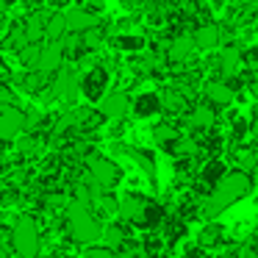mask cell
<instances>
[{
  "mask_svg": "<svg viewBox=\"0 0 258 258\" xmlns=\"http://www.w3.org/2000/svg\"><path fill=\"white\" fill-rule=\"evenodd\" d=\"M252 186H255L252 175L241 172V169H230V172L211 189L208 200L203 203V214H206V219H217L225 208H230L233 203L244 200V197L252 191Z\"/></svg>",
  "mask_w": 258,
  "mask_h": 258,
  "instance_id": "6da1fadb",
  "label": "cell"
},
{
  "mask_svg": "<svg viewBox=\"0 0 258 258\" xmlns=\"http://www.w3.org/2000/svg\"><path fill=\"white\" fill-rule=\"evenodd\" d=\"M64 228H67V236L75 241V244L95 247L97 241H103L106 225L95 217V208L92 206L78 203V200H70V206L64 208Z\"/></svg>",
  "mask_w": 258,
  "mask_h": 258,
  "instance_id": "7a4b0ae2",
  "label": "cell"
},
{
  "mask_svg": "<svg viewBox=\"0 0 258 258\" xmlns=\"http://www.w3.org/2000/svg\"><path fill=\"white\" fill-rule=\"evenodd\" d=\"M12 250L17 258H39L42 252V230L31 214H20L12 225Z\"/></svg>",
  "mask_w": 258,
  "mask_h": 258,
  "instance_id": "3957f363",
  "label": "cell"
},
{
  "mask_svg": "<svg viewBox=\"0 0 258 258\" xmlns=\"http://www.w3.org/2000/svg\"><path fill=\"white\" fill-rule=\"evenodd\" d=\"M122 180V169H119L117 161L106 156H97V153H89L86 156V183L97 191H108Z\"/></svg>",
  "mask_w": 258,
  "mask_h": 258,
  "instance_id": "277c9868",
  "label": "cell"
},
{
  "mask_svg": "<svg viewBox=\"0 0 258 258\" xmlns=\"http://www.w3.org/2000/svg\"><path fill=\"white\" fill-rule=\"evenodd\" d=\"M78 81H81L78 70L70 67V64H64V67L53 75V81H50V86H47V89H50V95L56 97V100L73 103L75 97H78Z\"/></svg>",
  "mask_w": 258,
  "mask_h": 258,
  "instance_id": "5b68a950",
  "label": "cell"
},
{
  "mask_svg": "<svg viewBox=\"0 0 258 258\" xmlns=\"http://www.w3.org/2000/svg\"><path fill=\"white\" fill-rule=\"evenodd\" d=\"M28 128V117L20 106H0V142L20 139V134Z\"/></svg>",
  "mask_w": 258,
  "mask_h": 258,
  "instance_id": "8992f818",
  "label": "cell"
},
{
  "mask_svg": "<svg viewBox=\"0 0 258 258\" xmlns=\"http://www.w3.org/2000/svg\"><path fill=\"white\" fill-rule=\"evenodd\" d=\"M97 111H100L103 119H125L131 111H134V97L128 92L117 89V92H108L100 103H97Z\"/></svg>",
  "mask_w": 258,
  "mask_h": 258,
  "instance_id": "52a82bcc",
  "label": "cell"
},
{
  "mask_svg": "<svg viewBox=\"0 0 258 258\" xmlns=\"http://www.w3.org/2000/svg\"><path fill=\"white\" fill-rule=\"evenodd\" d=\"M64 17H67L70 34H86V31L100 28V14L86 9V6H70L67 12H64Z\"/></svg>",
  "mask_w": 258,
  "mask_h": 258,
  "instance_id": "ba28073f",
  "label": "cell"
},
{
  "mask_svg": "<svg viewBox=\"0 0 258 258\" xmlns=\"http://www.w3.org/2000/svg\"><path fill=\"white\" fill-rule=\"evenodd\" d=\"M195 50H197V45H195V36L191 34H175L172 39L164 45V56L172 64H189L191 56H195Z\"/></svg>",
  "mask_w": 258,
  "mask_h": 258,
  "instance_id": "9c48e42d",
  "label": "cell"
},
{
  "mask_svg": "<svg viewBox=\"0 0 258 258\" xmlns=\"http://www.w3.org/2000/svg\"><path fill=\"white\" fill-rule=\"evenodd\" d=\"M64 64H67V50H64L61 42H45L42 45V61L36 73H42L45 78H53Z\"/></svg>",
  "mask_w": 258,
  "mask_h": 258,
  "instance_id": "30bf717a",
  "label": "cell"
},
{
  "mask_svg": "<svg viewBox=\"0 0 258 258\" xmlns=\"http://www.w3.org/2000/svg\"><path fill=\"white\" fill-rule=\"evenodd\" d=\"M147 197H139V195H125L119 200V208H117V217L122 222H134V225H142L145 222V214H147Z\"/></svg>",
  "mask_w": 258,
  "mask_h": 258,
  "instance_id": "8fae6325",
  "label": "cell"
},
{
  "mask_svg": "<svg viewBox=\"0 0 258 258\" xmlns=\"http://www.w3.org/2000/svg\"><path fill=\"white\" fill-rule=\"evenodd\" d=\"M81 81H84L81 89H84V95H86V100H89V103H100L103 97H106V95H103V92H106V84H108L106 67H92Z\"/></svg>",
  "mask_w": 258,
  "mask_h": 258,
  "instance_id": "7c38bea8",
  "label": "cell"
},
{
  "mask_svg": "<svg viewBox=\"0 0 258 258\" xmlns=\"http://www.w3.org/2000/svg\"><path fill=\"white\" fill-rule=\"evenodd\" d=\"M203 95H206V100L217 108H228V106H233V100H236V89L230 84H225V81H206V84H203Z\"/></svg>",
  "mask_w": 258,
  "mask_h": 258,
  "instance_id": "4fadbf2b",
  "label": "cell"
},
{
  "mask_svg": "<svg viewBox=\"0 0 258 258\" xmlns=\"http://www.w3.org/2000/svg\"><path fill=\"white\" fill-rule=\"evenodd\" d=\"M186 122L195 131H211L214 125H217V106H211L208 100L195 103V106L189 108V114H186Z\"/></svg>",
  "mask_w": 258,
  "mask_h": 258,
  "instance_id": "5bb4252c",
  "label": "cell"
},
{
  "mask_svg": "<svg viewBox=\"0 0 258 258\" xmlns=\"http://www.w3.org/2000/svg\"><path fill=\"white\" fill-rule=\"evenodd\" d=\"M191 36H195L197 50H214V47H219V42H222V25L214 23V20H206V23H200L191 31Z\"/></svg>",
  "mask_w": 258,
  "mask_h": 258,
  "instance_id": "9a60e30c",
  "label": "cell"
},
{
  "mask_svg": "<svg viewBox=\"0 0 258 258\" xmlns=\"http://www.w3.org/2000/svg\"><path fill=\"white\" fill-rule=\"evenodd\" d=\"M241 58H244V53H241V47H236V45H228V47H222V53L217 56V67H219V73H222V78H233V75L239 73V67H241Z\"/></svg>",
  "mask_w": 258,
  "mask_h": 258,
  "instance_id": "2e32d148",
  "label": "cell"
},
{
  "mask_svg": "<svg viewBox=\"0 0 258 258\" xmlns=\"http://www.w3.org/2000/svg\"><path fill=\"white\" fill-rule=\"evenodd\" d=\"M186 108H189V100H186V92H183V89L167 86V89L161 92V111H164V114H172V117H178V114H183Z\"/></svg>",
  "mask_w": 258,
  "mask_h": 258,
  "instance_id": "e0dca14e",
  "label": "cell"
},
{
  "mask_svg": "<svg viewBox=\"0 0 258 258\" xmlns=\"http://www.w3.org/2000/svg\"><path fill=\"white\" fill-rule=\"evenodd\" d=\"M180 139H183V136H180V131H178V125H175V122L153 125V145H156V147H167V150H172Z\"/></svg>",
  "mask_w": 258,
  "mask_h": 258,
  "instance_id": "ac0fdd59",
  "label": "cell"
},
{
  "mask_svg": "<svg viewBox=\"0 0 258 258\" xmlns=\"http://www.w3.org/2000/svg\"><path fill=\"white\" fill-rule=\"evenodd\" d=\"M67 34H70V28H67V17H64V12H50V17H47V28H45V42H61Z\"/></svg>",
  "mask_w": 258,
  "mask_h": 258,
  "instance_id": "d6986e66",
  "label": "cell"
},
{
  "mask_svg": "<svg viewBox=\"0 0 258 258\" xmlns=\"http://www.w3.org/2000/svg\"><path fill=\"white\" fill-rule=\"evenodd\" d=\"M161 111V95H153V92H145L134 100V114L136 117H153V114Z\"/></svg>",
  "mask_w": 258,
  "mask_h": 258,
  "instance_id": "ffe728a7",
  "label": "cell"
},
{
  "mask_svg": "<svg viewBox=\"0 0 258 258\" xmlns=\"http://www.w3.org/2000/svg\"><path fill=\"white\" fill-rule=\"evenodd\" d=\"M103 244L111 247L114 252L122 250V247L128 244V236H125V228H122V225H119V222H108L106 230H103Z\"/></svg>",
  "mask_w": 258,
  "mask_h": 258,
  "instance_id": "44dd1931",
  "label": "cell"
},
{
  "mask_svg": "<svg viewBox=\"0 0 258 258\" xmlns=\"http://www.w3.org/2000/svg\"><path fill=\"white\" fill-rule=\"evenodd\" d=\"M125 153H128V156L136 161V167H139L142 172L147 175V180H150V183H156V161H153V156H150V153L136 150V147H125Z\"/></svg>",
  "mask_w": 258,
  "mask_h": 258,
  "instance_id": "7402d4cb",
  "label": "cell"
},
{
  "mask_svg": "<svg viewBox=\"0 0 258 258\" xmlns=\"http://www.w3.org/2000/svg\"><path fill=\"white\" fill-rule=\"evenodd\" d=\"M17 153L23 158H36L42 156V136L39 134H25L17 139Z\"/></svg>",
  "mask_w": 258,
  "mask_h": 258,
  "instance_id": "603a6c76",
  "label": "cell"
},
{
  "mask_svg": "<svg viewBox=\"0 0 258 258\" xmlns=\"http://www.w3.org/2000/svg\"><path fill=\"white\" fill-rule=\"evenodd\" d=\"M20 56V64H23L25 70H31V73H36L39 70V61H42V45H36V42H31V45H25L23 50L17 53Z\"/></svg>",
  "mask_w": 258,
  "mask_h": 258,
  "instance_id": "cb8c5ba5",
  "label": "cell"
},
{
  "mask_svg": "<svg viewBox=\"0 0 258 258\" xmlns=\"http://www.w3.org/2000/svg\"><path fill=\"white\" fill-rule=\"evenodd\" d=\"M228 175V169L222 167V161H208L206 167H203V172H200V178H203V183H208L214 189V186L219 183V180Z\"/></svg>",
  "mask_w": 258,
  "mask_h": 258,
  "instance_id": "d4e9b609",
  "label": "cell"
},
{
  "mask_svg": "<svg viewBox=\"0 0 258 258\" xmlns=\"http://www.w3.org/2000/svg\"><path fill=\"white\" fill-rule=\"evenodd\" d=\"M222 225H217V222H208L206 228L200 230V239H197V244L200 247H217L219 241H222Z\"/></svg>",
  "mask_w": 258,
  "mask_h": 258,
  "instance_id": "484cf974",
  "label": "cell"
},
{
  "mask_svg": "<svg viewBox=\"0 0 258 258\" xmlns=\"http://www.w3.org/2000/svg\"><path fill=\"white\" fill-rule=\"evenodd\" d=\"M236 164H239L241 172L255 175L258 172V153H252V147H244V150L236 153Z\"/></svg>",
  "mask_w": 258,
  "mask_h": 258,
  "instance_id": "4316f807",
  "label": "cell"
},
{
  "mask_svg": "<svg viewBox=\"0 0 258 258\" xmlns=\"http://www.w3.org/2000/svg\"><path fill=\"white\" fill-rule=\"evenodd\" d=\"M114 45H117L119 50H142V47H145V36H136V34H119L117 39H114Z\"/></svg>",
  "mask_w": 258,
  "mask_h": 258,
  "instance_id": "83f0119b",
  "label": "cell"
},
{
  "mask_svg": "<svg viewBox=\"0 0 258 258\" xmlns=\"http://www.w3.org/2000/svg\"><path fill=\"white\" fill-rule=\"evenodd\" d=\"M81 39H84V50H97V47L103 45V28H95V31H86V34H81Z\"/></svg>",
  "mask_w": 258,
  "mask_h": 258,
  "instance_id": "f1b7e54d",
  "label": "cell"
},
{
  "mask_svg": "<svg viewBox=\"0 0 258 258\" xmlns=\"http://www.w3.org/2000/svg\"><path fill=\"white\" fill-rule=\"evenodd\" d=\"M84 258H117V252L106 244H95V247H86V255Z\"/></svg>",
  "mask_w": 258,
  "mask_h": 258,
  "instance_id": "f546056e",
  "label": "cell"
},
{
  "mask_svg": "<svg viewBox=\"0 0 258 258\" xmlns=\"http://www.w3.org/2000/svg\"><path fill=\"white\" fill-rule=\"evenodd\" d=\"M14 103H17V92H14V86L0 81V106H14Z\"/></svg>",
  "mask_w": 258,
  "mask_h": 258,
  "instance_id": "4dcf8cb0",
  "label": "cell"
},
{
  "mask_svg": "<svg viewBox=\"0 0 258 258\" xmlns=\"http://www.w3.org/2000/svg\"><path fill=\"white\" fill-rule=\"evenodd\" d=\"M197 150V145H195V139H180L178 145L172 147V153L175 156H191V153Z\"/></svg>",
  "mask_w": 258,
  "mask_h": 258,
  "instance_id": "1f68e13d",
  "label": "cell"
},
{
  "mask_svg": "<svg viewBox=\"0 0 258 258\" xmlns=\"http://www.w3.org/2000/svg\"><path fill=\"white\" fill-rule=\"evenodd\" d=\"M53 12H61V9H70V0H45Z\"/></svg>",
  "mask_w": 258,
  "mask_h": 258,
  "instance_id": "d6a6232c",
  "label": "cell"
},
{
  "mask_svg": "<svg viewBox=\"0 0 258 258\" xmlns=\"http://www.w3.org/2000/svg\"><path fill=\"white\" fill-rule=\"evenodd\" d=\"M86 9H92V12L100 14L103 9H106V0H89V3H86Z\"/></svg>",
  "mask_w": 258,
  "mask_h": 258,
  "instance_id": "836d02e7",
  "label": "cell"
},
{
  "mask_svg": "<svg viewBox=\"0 0 258 258\" xmlns=\"http://www.w3.org/2000/svg\"><path fill=\"white\" fill-rule=\"evenodd\" d=\"M247 92H250V97L258 103V78H252L250 84H247Z\"/></svg>",
  "mask_w": 258,
  "mask_h": 258,
  "instance_id": "e575fe53",
  "label": "cell"
},
{
  "mask_svg": "<svg viewBox=\"0 0 258 258\" xmlns=\"http://www.w3.org/2000/svg\"><path fill=\"white\" fill-rule=\"evenodd\" d=\"M250 134H252V139H255V142H258V119H255V122H252V125H250Z\"/></svg>",
  "mask_w": 258,
  "mask_h": 258,
  "instance_id": "d590c367",
  "label": "cell"
},
{
  "mask_svg": "<svg viewBox=\"0 0 258 258\" xmlns=\"http://www.w3.org/2000/svg\"><path fill=\"white\" fill-rule=\"evenodd\" d=\"M0 258H9V250H6L3 244H0Z\"/></svg>",
  "mask_w": 258,
  "mask_h": 258,
  "instance_id": "8d00e7d4",
  "label": "cell"
},
{
  "mask_svg": "<svg viewBox=\"0 0 258 258\" xmlns=\"http://www.w3.org/2000/svg\"><path fill=\"white\" fill-rule=\"evenodd\" d=\"M6 6H9L6 0H0V17H3V12H6Z\"/></svg>",
  "mask_w": 258,
  "mask_h": 258,
  "instance_id": "74e56055",
  "label": "cell"
},
{
  "mask_svg": "<svg viewBox=\"0 0 258 258\" xmlns=\"http://www.w3.org/2000/svg\"><path fill=\"white\" fill-rule=\"evenodd\" d=\"M252 236H255V241H258V225H255V230H252Z\"/></svg>",
  "mask_w": 258,
  "mask_h": 258,
  "instance_id": "f35d334b",
  "label": "cell"
},
{
  "mask_svg": "<svg viewBox=\"0 0 258 258\" xmlns=\"http://www.w3.org/2000/svg\"><path fill=\"white\" fill-rule=\"evenodd\" d=\"M0 172H3V164H0Z\"/></svg>",
  "mask_w": 258,
  "mask_h": 258,
  "instance_id": "ab89813d",
  "label": "cell"
}]
</instances>
